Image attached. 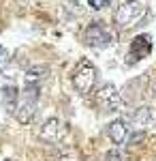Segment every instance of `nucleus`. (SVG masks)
Listing matches in <instances>:
<instances>
[{"mask_svg": "<svg viewBox=\"0 0 156 161\" xmlns=\"http://www.w3.org/2000/svg\"><path fill=\"white\" fill-rule=\"evenodd\" d=\"M36 101H39V86L28 84L26 90L19 95V101L15 105V118L22 125H30L36 114Z\"/></svg>", "mask_w": 156, "mask_h": 161, "instance_id": "1", "label": "nucleus"}, {"mask_svg": "<svg viewBox=\"0 0 156 161\" xmlns=\"http://www.w3.org/2000/svg\"><path fill=\"white\" fill-rule=\"evenodd\" d=\"M143 15H145L143 4H139V2H124V4H120V7L116 9L113 19H116V26H118V28H131V26H135Z\"/></svg>", "mask_w": 156, "mask_h": 161, "instance_id": "2", "label": "nucleus"}, {"mask_svg": "<svg viewBox=\"0 0 156 161\" xmlns=\"http://www.w3.org/2000/svg\"><path fill=\"white\" fill-rule=\"evenodd\" d=\"M94 80H96V69L92 62H79V67L75 69V73H73L71 82H73V88L77 90V92H90L92 86H94Z\"/></svg>", "mask_w": 156, "mask_h": 161, "instance_id": "3", "label": "nucleus"}, {"mask_svg": "<svg viewBox=\"0 0 156 161\" xmlns=\"http://www.w3.org/2000/svg\"><path fill=\"white\" fill-rule=\"evenodd\" d=\"M120 92L116 90L113 84H105V86L98 88V92H96V105L101 108L103 112H116L120 108Z\"/></svg>", "mask_w": 156, "mask_h": 161, "instance_id": "4", "label": "nucleus"}, {"mask_svg": "<svg viewBox=\"0 0 156 161\" xmlns=\"http://www.w3.org/2000/svg\"><path fill=\"white\" fill-rule=\"evenodd\" d=\"M84 41L88 45H92V47H105V45L111 43V35H109V30L101 22H94V24H90L86 28Z\"/></svg>", "mask_w": 156, "mask_h": 161, "instance_id": "5", "label": "nucleus"}, {"mask_svg": "<svg viewBox=\"0 0 156 161\" xmlns=\"http://www.w3.org/2000/svg\"><path fill=\"white\" fill-rule=\"evenodd\" d=\"M41 140L49 142V144L60 140V120L58 118H47L45 120V125L41 127Z\"/></svg>", "mask_w": 156, "mask_h": 161, "instance_id": "6", "label": "nucleus"}, {"mask_svg": "<svg viewBox=\"0 0 156 161\" xmlns=\"http://www.w3.org/2000/svg\"><path fill=\"white\" fill-rule=\"evenodd\" d=\"M107 136L113 144H122V142L128 137V127H126L124 120H113V123H109V127H107Z\"/></svg>", "mask_w": 156, "mask_h": 161, "instance_id": "7", "label": "nucleus"}, {"mask_svg": "<svg viewBox=\"0 0 156 161\" xmlns=\"http://www.w3.org/2000/svg\"><path fill=\"white\" fill-rule=\"evenodd\" d=\"M49 75V67L47 64H34L26 71V84H39L43 82L45 77Z\"/></svg>", "mask_w": 156, "mask_h": 161, "instance_id": "8", "label": "nucleus"}, {"mask_svg": "<svg viewBox=\"0 0 156 161\" xmlns=\"http://www.w3.org/2000/svg\"><path fill=\"white\" fill-rule=\"evenodd\" d=\"M131 120H133V125H135L137 129H143V127H148V125H152L154 116H152V110H150V108H139V110L133 112Z\"/></svg>", "mask_w": 156, "mask_h": 161, "instance_id": "9", "label": "nucleus"}, {"mask_svg": "<svg viewBox=\"0 0 156 161\" xmlns=\"http://www.w3.org/2000/svg\"><path fill=\"white\" fill-rule=\"evenodd\" d=\"M2 103L7 105V110H15V105H17V88L15 86L2 88Z\"/></svg>", "mask_w": 156, "mask_h": 161, "instance_id": "10", "label": "nucleus"}, {"mask_svg": "<svg viewBox=\"0 0 156 161\" xmlns=\"http://www.w3.org/2000/svg\"><path fill=\"white\" fill-rule=\"evenodd\" d=\"M105 161H124V157H122V153L118 148H111V150H107Z\"/></svg>", "mask_w": 156, "mask_h": 161, "instance_id": "11", "label": "nucleus"}, {"mask_svg": "<svg viewBox=\"0 0 156 161\" xmlns=\"http://www.w3.org/2000/svg\"><path fill=\"white\" fill-rule=\"evenodd\" d=\"M88 4H90L92 9H96V11H101V9L109 7V0H88Z\"/></svg>", "mask_w": 156, "mask_h": 161, "instance_id": "12", "label": "nucleus"}, {"mask_svg": "<svg viewBox=\"0 0 156 161\" xmlns=\"http://www.w3.org/2000/svg\"><path fill=\"white\" fill-rule=\"evenodd\" d=\"M7 60H9V52H7V47L0 45V64H7Z\"/></svg>", "mask_w": 156, "mask_h": 161, "instance_id": "13", "label": "nucleus"}, {"mask_svg": "<svg viewBox=\"0 0 156 161\" xmlns=\"http://www.w3.org/2000/svg\"><path fill=\"white\" fill-rule=\"evenodd\" d=\"M141 140H143V131H139V133H135V136L131 137V144H133V146H135V144H139Z\"/></svg>", "mask_w": 156, "mask_h": 161, "instance_id": "14", "label": "nucleus"}, {"mask_svg": "<svg viewBox=\"0 0 156 161\" xmlns=\"http://www.w3.org/2000/svg\"><path fill=\"white\" fill-rule=\"evenodd\" d=\"M150 92H152V97L156 99V80L152 82V84H150Z\"/></svg>", "mask_w": 156, "mask_h": 161, "instance_id": "15", "label": "nucleus"}, {"mask_svg": "<svg viewBox=\"0 0 156 161\" xmlns=\"http://www.w3.org/2000/svg\"><path fill=\"white\" fill-rule=\"evenodd\" d=\"M124 2H137V0H124Z\"/></svg>", "mask_w": 156, "mask_h": 161, "instance_id": "16", "label": "nucleus"}, {"mask_svg": "<svg viewBox=\"0 0 156 161\" xmlns=\"http://www.w3.org/2000/svg\"><path fill=\"white\" fill-rule=\"evenodd\" d=\"M154 161H156V159H154Z\"/></svg>", "mask_w": 156, "mask_h": 161, "instance_id": "17", "label": "nucleus"}]
</instances>
